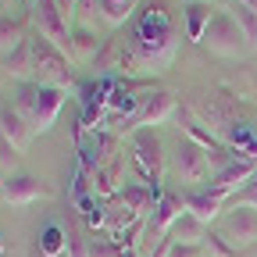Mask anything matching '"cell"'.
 Segmentation results:
<instances>
[{
  "label": "cell",
  "instance_id": "cell-7",
  "mask_svg": "<svg viewBox=\"0 0 257 257\" xmlns=\"http://www.w3.org/2000/svg\"><path fill=\"white\" fill-rule=\"evenodd\" d=\"M175 175L179 182H204L211 175V165H207V150L193 140H182L179 150H175Z\"/></svg>",
  "mask_w": 257,
  "mask_h": 257
},
{
  "label": "cell",
  "instance_id": "cell-16",
  "mask_svg": "<svg viewBox=\"0 0 257 257\" xmlns=\"http://www.w3.org/2000/svg\"><path fill=\"white\" fill-rule=\"evenodd\" d=\"M96 68H100V72H136L140 61H136L133 47H121L118 40H111L100 54H96Z\"/></svg>",
  "mask_w": 257,
  "mask_h": 257
},
{
  "label": "cell",
  "instance_id": "cell-17",
  "mask_svg": "<svg viewBox=\"0 0 257 257\" xmlns=\"http://www.w3.org/2000/svg\"><path fill=\"white\" fill-rule=\"evenodd\" d=\"M253 165L250 161H232L225 172H218L214 175V182H211V189H221V193H229V197H236V193H243L246 186H250V179H253Z\"/></svg>",
  "mask_w": 257,
  "mask_h": 257
},
{
  "label": "cell",
  "instance_id": "cell-8",
  "mask_svg": "<svg viewBox=\"0 0 257 257\" xmlns=\"http://www.w3.org/2000/svg\"><path fill=\"white\" fill-rule=\"evenodd\" d=\"M0 197L8 200V207H29V204H40V200H50L54 189L32 175H11L4 182V193Z\"/></svg>",
  "mask_w": 257,
  "mask_h": 257
},
{
  "label": "cell",
  "instance_id": "cell-1",
  "mask_svg": "<svg viewBox=\"0 0 257 257\" xmlns=\"http://www.w3.org/2000/svg\"><path fill=\"white\" fill-rule=\"evenodd\" d=\"M133 50L140 68H168L175 61V25L165 4H150L136 25V36H133Z\"/></svg>",
  "mask_w": 257,
  "mask_h": 257
},
{
  "label": "cell",
  "instance_id": "cell-23",
  "mask_svg": "<svg viewBox=\"0 0 257 257\" xmlns=\"http://www.w3.org/2000/svg\"><path fill=\"white\" fill-rule=\"evenodd\" d=\"M64 236H68V257H89V239H86V232H82V225L72 218L68 221V229H64Z\"/></svg>",
  "mask_w": 257,
  "mask_h": 257
},
{
  "label": "cell",
  "instance_id": "cell-6",
  "mask_svg": "<svg viewBox=\"0 0 257 257\" xmlns=\"http://www.w3.org/2000/svg\"><path fill=\"white\" fill-rule=\"evenodd\" d=\"M133 168L147 186H161V172H165V154H161V140L150 128H140L133 136Z\"/></svg>",
  "mask_w": 257,
  "mask_h": 257
},
{
  "label": "cell",
  "instance_id": "cell-13",
  "mask_svg": "<svg viewBox=\"0 0 257 257\" xmlns=\"http://www.w3.org/2000/svg\"><path fill=\"white\" fill-rule=\"evenodd\" d=\"M29 136H32V125L25 121V114L11 104H0V140L22 154L29 147Z\"/></svg>",
  "mask_w": 257,
  "mask_h": 257
},
{
  "label": "cell",
  "instance_id": "cell-33",
  "mask_svg": "<svg viewBox=\"0 0 257 257\" xmlns=\"http://www.w3.org/2000/svg\"><path fill=\"white\" fill-rule=\"evenodd\" d=\"M0 193H4V179H0Z\"/></svg>",
  "mask_w": 257,
  "mask_h": 257
},
{
  "label": "cell",
  "instance_id": "cell-24",
  "mask_svg": "<svg viewBox=\"0 0 257 257\" xmlns=\"http://www.w3.org/2000/svg\"><path fill=\"white\" fill-rule=\"evenodd\" d=\"M22 43H25V36H22V25L4 18V22H0V54H15Z\"/></svg>",
  "mask_w": 257,
  "mask_h": 257
},
{
  "label": "cell",
  "instance_id": "cell-3",
  "mask_svg": "<svg viewBox=\"0 0 257 257\" xmlns=\"http://www.w3.org/2000/svg\"><path fill=\"white\" fill-rule=\"evenodd\" d=\"M32 57H36V72H32V82L54 86V89H64V93L75 86V72H72L68 57H64L54 43H47L43 36H32Z\"/></svg>",
  "mask_w": 257,
  "mask_h": 257
},
{
  "label": "cell",
  "instance_id": "cell-32",
  "mask_svg": "<svg viewBox=\"0 0 257 257\" xmlns=\"http://www.w3.org/2000/svg\"><path fill=\"white\" fill-rule=\"evenodd\" d=\"M236 4H243V8H250V11L257 15V0H236Z\"/></svg>",
  "mask_w": 257,
  "mask_h": 257
},
{
  "label": "cell",
  "instance_id": "cell-28",
  "mask_svg": "<svg viewBox=\"0 0 257 257\" xmlns=\"http://www.w3.org/2000/svg\"><path fill=\"white\" fill-rule=\"evenodd\" d=\"M89 257H118V243H114L111 236H107V239H93Z\"/></svg>",
  "mask_w": 257,
  "mask_h": 257
},
{
  "label": "cell",
  "instance_id": "cell-25",
  "mask_svg": "<svg viewBox=\"0 0 257 257\" xmlns=\"http://www.w3.org/2000/svg\"><path fill=\"white\" fill-rule=\"evenodd\" d=\"M232 18L243 25V32H246V43H250V47H257V15H253L250 8L236 4V8H232Z\"/></svg>",
  "mask_w": 257,
  "mask_h": 257
},
{
  "label": "cell",
  "instance_id": "cell-15",
  "mask_svg": "<svg viewBox=\"0 0 257 257\" xmlns=\"http://www.w3.org/2000/svg\"><path fill=\"white\" fill-rule=\"evenodd\" d=\"M165 197V193H161V186H147V182H136V186H125L121 189V204L133 211L136 218H147L150 214V207H157V200Z\"/></svg>",
  "mask_w": 257,
  "mask_h": 257
},
{
  "label": "cell",
  "instance_id": "cell-22",
  "mask_svg": "<svg viewBox=\"0 0 257 257\" xmlns=\"http://www.w3.org/2000/svg\"><path fill=\"white\" fill-rule=\"evenodd\" d=\"M172 239L175 243H204V225L193 218V214H182L172 229Z\"/></svg>",
  "mask_w": 257,
  "mask_h": 257
},
{
  "label": "cell",
  "instance_id": "cell-18",
  "mask_svg": "<svg viewBox=\"0 0 257 257\" xmlns=\"http://www.w3.org/2000/svg\"><path fill=\"white\" fill-rule=\"evenodd\" d=\"M4 72H8L11 79H25V82H32V72H36V57H32V40H25L15 54H8V57H4Z\"/></svg>",
  "mask_w": 257,
  "mask_h": 257
},
{
  "label": "cell",
  "instance_id": "cell-19",
  "mask_svg": "<svg viewBox=\"0 0 257 257\" xmlns=\"http://www.w3.org/2000/svg\"><path fill=\"white\" fill-rule=\"evenodd\" d=\"M211 4H204V0H197V4L186 8V40L189 43H204V32L211 25Z\"/></svg>",
  "mask_w": 257,
  "mask_h": 257
},
{
  "label": "cell",
  "instance_id": "cell-20",
  "mask_svg": "<svg viewBox=\"0 0 257 257\" xmlns=\"http://www.w3.org/2000/svg\"><path fill=\"white\" fill-rule=\"evenodd\" d=\"M40 253H43V257H61V253H68V236H64L61 225H47V229L40 232Z\"/></svg>",
  "mask_w": 257,
  "mask_h": 257
},
{
  "label": "cell",
  "instance_id": "cell-9",
  "mask_svg": "<svg viewBox=\"0 0 257 257\" xmlns=\"http://www.w3.org/2000/svg\"><path fill=\"white\" fill-rule=\"evenodd\" d=\"M182 204H186V214H193L200 225H211L221 211H229V204H232V197L229 193H221V189H200V193H186L182 197Z\"/></svg>",
  "mask_w": 257,
  "mask_h": 257
},
{
  "label": "cell",
  "instance_id": "cell-10",
  "mask_svg": "<svg viewBox=\"0 0 257 257\" xmlns=\"http://www.w3.org/2000/svg\"><path fill=\"white\" fill-rule=\"evenodd\" d=\"M182 207H186V204H182L179 193H165V197L157 200L154 214L147 218V236H150V239H168L172 229H175V221L186 214Z\"/></svg>",
  "mask_w": 257,
  "mask_h": 257
},
{
  "label": "cell",
  "instance_id": "cell-31",
  "mask_svg": "<svg viewBox=\"0 0 257 257\" xmlns=\"http://www.w3.org/2000/svg\"><path fill=\"white\" fill-rule=\"evenodd\" d=\"M79 4H82V0H57V8H61L64 18H72V15L79 11Z\"/></svg>",
  "mask_w": 257,
  "mask_h": 257
},
{
  "label": "cell",
  "instance_id": "cell-12",
  "mask_svg": "<svg viewBox=\"0 0 257 257\" xmlns=\"http://www.w3.org/2000/svg\"><path fill=\"white\" fill-rule=\"evenodd\" d=\"M221 236H225V239H232L236 246H250V243H257V211H253V207H229Z\"/></svg>",
  "mask_w": 257,
  "mask_h": 257
},
{
  "label": "cell",
  "instance_id": "cell-35",
  "mask_svg": "<svg viewBox=\"0 0 257 257\" xmlns=\"http://www.w3.org/2000/svg\"><path fill=\"white\" fill-rule=\"evenodd\" d=\"M0 4H4V0H0Z\"/></svg>",
  "mask_w": 257,
  "mask_h": 257
},
{
  "label": "cell",
  "instance_id": "cell-26",
  "mask_svg": "<svg viewBox=\"0 0 257 257\" xmlns=\"http://www.w3.org/2000/svg\"><path fill=\"white\" fill-rule=\"evenodd\" d=\"M204 239H207V250H211L214 257H243V250H239V246H232L221 232H211V236H204Z\"/></svg>",
  "mask_w": 257,
  "mask_h": 257
},
{
  "label": "cell",
  "instance_id": "cell-34",
  "mask_svg": "<svg viewBox=\"0 0 257 257\" xmlns=\"http://www.w3.org/2000/svg\"><path fill=\"white\" fill-rule=\"evenodd\" d=\"M25 4H36V0H25Z\"/></svg>",
  "mask_w": 257,
  "mask_h": 257
},
{
  "label": "cell",
  "instance_id": "cell-21",
  "mask_svg": "<svg viewBox=\"0 0 257 257\" xmlns=\"http://www.w3.org/2000/svg\"><path fill=\"white\" fill-rule=\"evenodd\" d=\"M96 8H100V18L107 25H121L128 15L136 11V0H96Z\"/></svg>",
  "mask_w": 257,
  "mask_h": 257
},
{
  "label": "cell",
  "instance_id": "cell-14",
  "mask_svg": "<svg viewBox=\"0 0 257 257\" xmlns=\"http://www.w3.org/2000/svg\"><path fill=\"white\" fill-rule=\"evenodd\" d=\"M121 179H125V157L118 154L114 161H107L104 168H96L93 172V197L96 200H114V197H121Z\"/></svg>",
  "mask_w": 257,
  "mask_h": 257
},
{
  "label": "cell",
  "instance_id": "cell-27",
  "mask_svg": "<svg viewBox=\"0 0 257 257\" xmlns=\"http://www.w3.org/2000/svg\"><path fill=\"white\" fill-rule=\"evenodd\" d=\"M168 257H204V243H175L172 239Z\"/></svg>",
  "mask_w": 257,
  "mask_h": 257
},
{
  "label": "cell",
  "instance_id": "cell-2",
  "mask_svg": "<svg viewBox=\"0 0 257 257\" xmlns=\"http://www.w3.org/2000/svg\"><path fill=\"white\" fill-rule=\"evenodd\" d=\"M61 107H64V89H54V86L25 82V89L18 96V111L32 125V133H50L57 114H61Z\"/></svg>",
  "mask_w": 257,
  "mask_h": 257
},
{
  "label": "cell",
  "instance_id": "cell-11",
  "mask_svg": "<svg viewBox=\"0 0 257 257\" xmlns=\"http://www.w3.org/2000/svg\"><path fill=\"white\" fill-rule=\"evenodd\" d=\"M175 111H179V104H175V96H172V93H165V89H161V93H150L147 100H143V111H140L133 121H128L125 128L140 133V128H150V125H165Z\"/></svg>",
  "mask_w": 257,
  "mask_h": 257
},
{
  "label": "cell",
  "instance_id": "cell-29",
  "mask_svg": "<svg viewBox=\"0 0 257 257\" xmlns=\"http://www.w3.org/2000/svg\"><path fill=\"white\" fill-rule=\"evenodd\" d=\"M0 168H4V172H15L18 168V150H11L4 140H0Z\"/></svg>",
  "mask_w": 257,
  "mask_h": 257
},
{
  "label": "cell",
  "instance_id": "cell-4",
  "mask_svg": "<svg viewBox=\"0 0 257 257\" xmlns=\"http://www.w3.org/2000/svg\"><path fill=\"white\" fill-rule=\"evenodd\" d=\"M204 47L211 54H218V57H243L250 50L246 32L232 18V11H214V18H211V25L204 32Z\"/></svg>",
  "mask_w": 257,
  "mask_h": 257
},
{
  "label": "cell",
  "instance_id": "cell-30",
  "mask_svg": "<svg viewBox=\"0 0 257 257\" xmlns=\"http://www.w3.org/2000/svg\"><path fill=\"white\" fill-rule=\"evenodd\" d=\"M72 43H75V50L93 54V36H89V32H75V36H72Z\"/></svg>",
  "mask_w": 257,
  "mask_h": 257
},
{
  "label": "cell",
  "instance_id": "cell-5",
  "mask_svg": "<svg viewBox=\"0 0 257 257\" xmlns=\"http://www.w3.org/2000/svg\"><path fill=\"white\" fill-rule=\"evenodd\" d=\"M32 22H36V36H43L47 43H54L64 57L75 50V43H72V29H68V18L61 15L57 0H36V4H32Z\"/></svg>",
  "mask_w": 257,
  "mask_h": 257
}]
</instances>
